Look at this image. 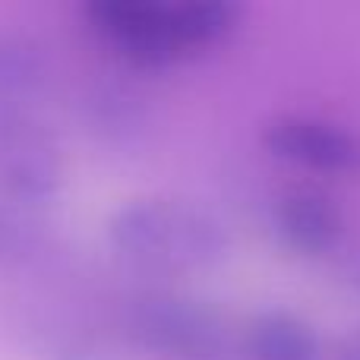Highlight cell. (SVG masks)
I'll return each instance as SVG.
<instances>
[{
	"instance_id": "1",
	"label": "cell",
	"mask_w": 360,
	"mask_h": 360,
	"mask_svg": "<svg viewBox=\"0 0 360 360\" xmlns=\"http://www.w3.org/2000/svg\"><path fill=\"white\" fill-rule=\"evenodd\" d=\"M108 243L124 262L155 275L212 272L231 259V231L212 209L180 196H139L108 218Z\"/></svg>"
},
{
	"instance_id": "2",
	"label": "cell",
	"mask_w": 360,
	"mask_h": 360,
	"mask_svg": "<svg viewBox=\"0 0 360 360\" xmlns=\"http://www.w3.org/2000/svg\"><path fill=\"white\" fill-rule=\"evenodd\" d=\"M89 19L127 60L168 67L221 41L237 22V6L224 0H98L89 6Z\"/></svg>"
},
{
	"instance_id": "3",
	"label": "cell",
	"mask_w": 360,
	"mask_h": 360,
	"mask_svg": "<svg viewBox=\"0 0 360 360\" xmlns=\"http://www.w3.org/2000/svg\"><path fill=\"white\" fill-rule=\"evenodd\" d=\"M127 329L155 360H240V338L215 307L174 291L130 300Z\"/></svg>"
},
{
	"instance_id": "4",
	"label": "cell",
	"mask_w": 360,
	"mask_h": 360,
	"mask_svg": "<svg viewBox=\"0 0 360 360\" xmlns=\"http://www.w3.org/2000/svg\"><path fill=\"white\" fill-rule=\"evenodd\" d=\"M60 186L63 158L38 111L0 114V190L16 202L41 205Z\"/></svg>"
},
{
	"instance_id": "5",
	"label": "cell",
	"mask_w": 360,
	"mask_h": 360,
	"mask_svg": "<svg viewBox=\"0 0 360 360\" xmlns=\"http://www.w3.org/2000/svg\"><path fill=\"white\" fill-rule=\"evenodd\" d=\"M262 143L278 162L297 165L316 174H354L360 171V139L348 127L310 114H281L269 120Z\"/></svg>"
},
{
	"instance_id": "6",
	"label": "cell",
	"mask_w": 360,
	"mask_h": 360,
	"mask_svg": "<svg viewBox=\"0 0 360 360\" xmlns=\"http://www.w3.org/2000/svg\"><path fill=\"white\" fill-rule=\"evenodd\" d=\"M272 228L288 250L300 256H326L338 247L345 231V215L323 190L297 186L285 190L272 202Z\"/></svg>"
},
{
	"instance_id": "7",
	"label": "cell",
	"mask_w": 360,
	"mask_h": 360,
	"mask_svg": "<svg viewBox=\"0 0 360 360\" xmlns=\"http://www.w3.org/2000/svg\"><path fill=\"white\" fill-rule=\"evenodd\" d=\"M240 360H323V342L297 313L266 310L243 329Z\"/></svg>"
},
{
	"instance_id": "8",
	"label": "cell",
	"mask_w": 360,
	"mask_h": 360,
	"mask_svg": "<svg viewBox=\"0 0 360 360\" xmlns=\"http://www.w3.org/2000/svg\"><path fill=\"white\" fill-rule=\"evenodd\" d=\"M48 89V60L35 41L0 32V114L38 111Z\"/></svg>"
},
{
	"instance_id": "9",
	"label": "cell",
	"mask_w": 360,
	"mask_h": 360,
	"mask_svg": "<svg viewBox=\"0 0 360 360\" xmlns=\"http://www.w3.org/2000/svg\"><path fill=\"white\" fill-rule=\"evenodd\" d=\"M335 360H360V326H354V329L342 338Z\"/></svg>"
},
{
	"instance_id": "10",
	"label": "cell",
	"mask_w": 360,
	"mask_h": 360,
	"mask_svg": "<svg viewBox=\"0 0 360 360\" xmlns=\"http://www.w3.org/2000/svg\"><path fill=\"white\" fill-rule=\"evenodd\" d=\"M348 281L360 291V250L354 253V259H351V266H348Z\"/></svg>"
}]
</instances>
